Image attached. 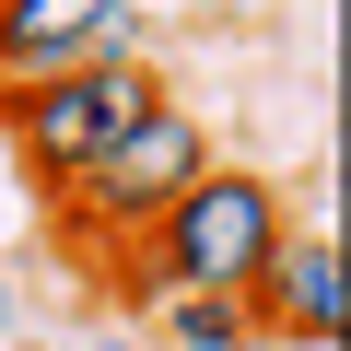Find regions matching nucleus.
I'll return each mask as SVG.
<instances>
[{"instance_id":"4","label":"nucleus","mask_w":351,"mask_h":351,"mask_svg":"<svg viewBox=\"0 0 351 351\" xmlns=\"http://www.w3.org/2000/svg\"><path fill=\"white\" fill-rule=\"evenodd\" d=\"M141 59V0H0V82Z\"/></svg>"},{"instance_id":"5","label":"nucleus","mask_w":351,"mask_h":351,"mask_svg":"<svg viewBox=\"0 0 351 351\" xmlns=\"http://www.w3.org/2000/svg\"><path fill=\"white\" fill-rule=\"evenodd\" d=\"M246 316L281 351H339V234L328 223L316 234H281V258L246 281Z\"/></svg>"},{"instance_id":"9","label":"nucleus","mask_w":351,"mask_h":351,"mask_svg":"<svg viewBox=\"0 0 351 351\" xmlns=\"http://www.w3.org/2000/svg\"><path fill=\"white\" fill-rule=\"evenodd\" d=\"M0 328H12V281H0Z\"/></svg>"},{"instance_id":"7","label":"nucleus","mask_w":351,"mask_h":351,"mask_svg":"<svg viewBox=\"0 0 351 351\" xmlns=\"http://www.w3.org/2000/svg\"><path fill=\"white\" fill-rule=\"evenodd\" d=\"M94 351H164V339H129V328H106V339H94Z\"/></svg>"},{"instance_id":"8","label":"nucleus","mask_w":351,"mask_h":351,"mask_svg":"<svg viewBox=\"0 0 351 351\" xmlns=\"http://www.w3.org/2000/svg\"><path fill=\"white\" fill-rule=\"evenodd\" d=\"M0 351H59V339H0Z\"/></svg>"},{"instance_id":"2","label":"nucleus","mask_w":351,"mask_h":351,"mask_svg":"<svg viewBox=\"0 0 351 351\" xmlns=\"http://www.w3.org/2000/svg\"><path fill=\"white\" fill-rule=\"evenodd\" d=\"M188 176H211V129H199V106H141L71 188H59V246L71 258H117L129 234H152V211L188 188Z\"/></svg>"},{"instance_id":"1","label":"nucleus","mask_w":351,"mask_h":351,"mask_svg":"<svg viewBox=\"0 0 351 351\" xmlns=\"http://www.w3.org/2000/svg\"><path fill=\"white\" fill-rule=\"evenodd\" d=\"M281 234H293V199L269 188V176L258 164H211V176H188V188L152 211V234L117 246V304H152V293H246L281 258Z\"/></svg>"},{"instance_id":"6","label":"nucleus","mask_w":351,"mask_h":351,"mask_svg":"<svg viewBox=\"0 0 351 351\" xmlns=\"http://www.w3.org/2000/svg\"><path fill=\"white\" fill-rule=\"evenodd\" d=\"M141 316L164 328V351H246V339H258L246 293H152Z\"/></svg>"},{"instance_id":"3","label":"nucleus","mask_w":351,"mask_h":351,"mask_svg":"<svg viewBox=\"0 0 351 351\" xmlns=\"http://www.w3.org/2000/svg\"><path fill=\"white\" fill-rule=\"evenodd\" d=\"M141 106H164V71L152 59H94V71H47V82H0V152L59 199Z\"/></svg>"}]
</instances>
